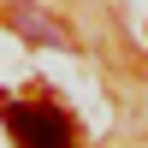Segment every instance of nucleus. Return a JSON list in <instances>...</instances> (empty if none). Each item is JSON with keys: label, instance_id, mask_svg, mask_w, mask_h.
Returning <instances> with one entry per match:
<instances>
[{"label": "nucleus", "instance_id": "f257e3e1", "mask_svg": "<svg viewBox=\"0 0 148 148\" xmlns=\"http://www.w3.org/2000/svg\"><path fill=\"white\" fill-rule=\"evenodd\" d=\"M6 130H12L18 148H77L71 119L59 107H47V101H12L6 107Z\"/></svg>", "mask_w": 148, "mask_h": 148}, {"label": "nucleus", "instance_id": "f03ea898", "mask_svg": "<svg viewBox=\"0 0 148 148\" xmlns=\"http://www.w3.org/2000/svg\"><path fill=\"white\" fill-rule=\"evenodd\" d=\"M12 30L36 47H71V30L59 18H47V12H36V6H12Z\"/></svg>", "mask_w": 148, "mask_h": 148}]
</instances>
